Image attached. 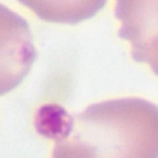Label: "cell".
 <instances>
[{
  "label": "cell",
  "mask_w": 158,
  "mask_h": 158,
  "mask_svg": "<svg viewBox=\"0 0 158 158\" xmlns=\"http://www.w3.org/2000/svg\"><path fill=\"white\" fill-rule=\"evenodd\" d=\"M36 58V50L28 22L0 4V96L19 86Z\"/></svg>",
  "instance_id": "obj_2"
},
{
  "label": "cell",
  "mask_w": 158,
  "mask_h": 158,
  "mask_svg": "<svg viewBox=\"0 0 158 158\" xmlns=\"http://www.w3.org/2000/svg\"><path fill=\"white\" fill-rule=\"evenodd\" d=\"M35 125L54 139L52 158H158V107L140 98L100 101L78 114L45 104Z\"/></svg>",
  "instance_id": "obj_1"
},
{
  "label": "cell",
  "mask_w": 158,
  "mask_h": 158,
  "mask_svg": "<svg viewBox=\"0 0 158 158\" xmlns=\"http://www.w3.org/2000/svg\"><path fill=\"white\" fill-rule=\"evenodd\" d=\"M118 36L131 45V56L158 75V0H115Z\"/></svg>",
  "instance_id": "obj_3"
},
{
  "label": "cell",
  "mask_w": 158,
  "mask_h": 158,
  "mask_svg": "<svg viewBox=\"0 0 158 158\" xmlns=\"http://www.w3.org/2000/svg\"><path fill=\"white\" fill-rule=\"evenodd\" d=\"M39 19L63 24H76L103 9L107 0H18Z\"/></svg>",
  "instance_id": "obj_4"
}]
</instances>
